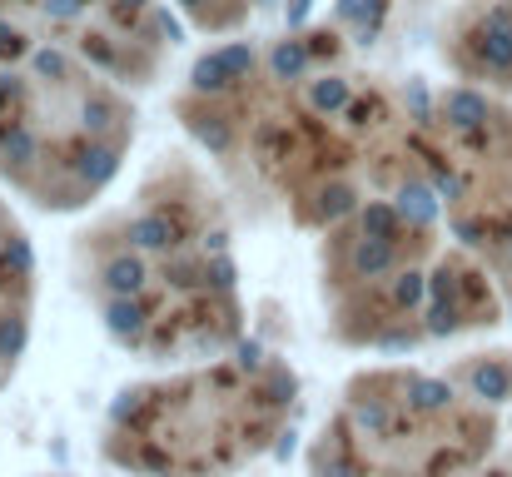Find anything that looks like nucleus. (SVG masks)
Instances as JSON below:
<instances>
[{
	"label": "nucleus",
	"mask_w": 512,
	"mask_h": 477,
	"mask_svg": "<svg viewBox=\"0 0 512 477\" xmlns=\"http://www.w3.org/2000/svg\"><path fill=\"white\" fill-rule=\"evenodd\" d=\"M170 5L179 10V20L189 30H199V35H234L254 15L259 0H170Z\"/></svg>",
	"instance_id": "10"
},
{
	"label": "nucleus",
	"mask_w": 512,
	"mask_h": 477,
	"mask_svg": "<svg viewBox=\"0 0 512 477\" xmlns=\"http://www.w3.org/2000/svg\"><path fill=\"white\" fill-rule=\"evenodd\" d=\"M70 274L105 333L150 363H199L244 343L229 204L189 155H160L70 244Z\"/></svg>",
	"instance_id": "2"
},
{
	"label": "nucleus",
	"mask_w": 512,
	"mask_h": 477,
	"mask_svg": "<svg viewBox=\"0 0 512 477\" xmlns=\"http://www.w3.org/2000/svg\"><path fill=\"white\" fill-rule=\"evenodd\" d=\"M125 80L80 50L0 20V189L40 214H80L135 145Z\"/></svg>",
	"instance_id": "3"
},
{
	"label": "nucleus",
	"mask_w": 512,
	"mask_h": 477,
	"mask_svg": "<svg viewBox=\"0 0 512 477\" xmlns=\"http://www.w3.org/2000/svg\"><path fill=\"white\" fill-rule=\"evenodd\" d=\"M498 448V403L463 373L378 363L343 383L309 443V477H478Z\"/></svg>",
	"instance_id": "5"
},
{
	"label": "nucleus",
	"mask_w": 512,
	"mask_h": 477,
	"mask_svg": "<svg viewBox=\"0 0 512 477\" xmlns=\"http://www.w3.org/2000/svg\"><path fill=\"white\" fill-rule=\"evenodd\" d=\"M174 110L229 189L274 204L294 229L324 234L368 199L433 194L418 115L329 30L264 50L219 45L189 70Z\"/></svg>",
	"instance_id": "1"
},
{
	"label": "nucleus",
	"mask_w": 512,
	"mask_h": 477,
	"mask_svg": "<svg viewBox=\"0 0 512 477\" xmlns=\"http://www.w3.org/2000/svg\"><path fill=\"white\" fill-rule=\"evenodd\" d=\"M170 0H0V20L60 40L125 85H155L179 20Z\"/></svg>",
	"instance_id": "8"
},
{
	"label": "nucleus",
	"mask_w": 512,
	"mask_h": 477,
	"mask_svg": "<svg viewBox=\"0 0 512 477\" xmlns=\"http://www.w3.org/2000/svg\"><path fill=\"white\" fill-rule=\"evenodd\" d=\"M438 194L368 199L319 234L324 323L343 348L403 353L433 343V299L443 274Z\"/></svg>",
	"instance_id": "6"
},
{
	"label": "nucleus",
	"mask_w": 512,
	"mask_h": 477,
	"mask_svg": "<svg viewBox=\"0 0 512 477\" xmlns=\"http://www.w3.org/2000/svg\"><path fill=\"white\" fill-rule=\"evenodd\" d=\"M418 135L448 234L512 304V110L478 85H448L418 110Z\"/></svg>",
	"instance_id": "7"
},
{
	"label": "nucleus",
	"mask_w": 512,
	"mask_h": 477,
	"mask_svg": "<svg viewBox=\"0 0 512 477\" xmlns=\"http://www.w3.org/2000/svg\"><path fill=\"white\" fill-rule=\"evenodd\" d=\"M35 318V249L0 189V388H10Z\"/></svg>",
	"instance_id": "9"
},
{
	"label": "nucleus",
	"mask_w": 512,
	"mask_h": 477,
	"mask_svg": "<svg viewBox=\"0 0 512 477\" xmlns=\"http://www.w3.org/2000/svg\"><path fill=\"white\" fill-rule=\"evenodd\" d=\"M299 418V373L264 348H229L130 383L100 433V458L130 477H234L269 458Z\"/></svg>",
	"instance_id": "4"
}]
</instances>
